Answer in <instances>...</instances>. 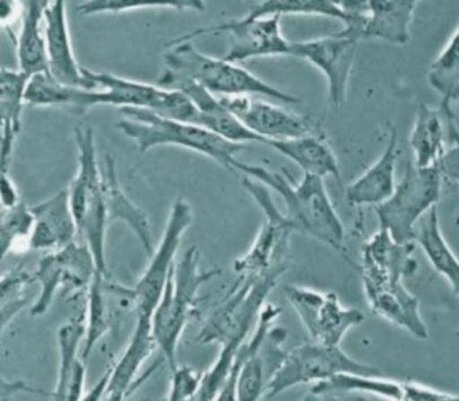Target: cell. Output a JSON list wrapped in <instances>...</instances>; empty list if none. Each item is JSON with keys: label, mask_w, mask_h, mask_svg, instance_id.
<instances>
[{"label": "cell", "mask_w": 459, "mask_h": 401, "mask_svg": "<svg viewBox=\"0 0 459 401\" xmlns=\"http://www.w3.org/2000/svg\"><path fill=\"white\" fill-rule=\"evenodd\" d=\"M25 103L30 107H67L81 111L93 108L91 90L61 84L49 73L30 78Z\"/></svg>", "instance_id": "cell-30"}, {"label": "cell", "mask_w": 459, "mask_h": 401, "mask_svg": "<svg viewBox=\"0 0 459 401\" xmlns=\"http://www.w3.org/2000/svg\"><path fill=\"white\" fill-rule=\"evenodd\" d=\"M30 76L21 71L2 68L0 72V168L8 172L17 135L22 127V111Z\"/></svg>", "instance_id": "cell-24"}, {"label": "cell", "mask_w": 459, "mask_h": 401, "mask_svg": "<svg viewBox=\"0 0 459 401\" xmlns=\"http://www.w3.org/2000/svg\"><path fill=\"white\" fill-rule=\"evenodd\" d=\"M353 392L378 396L385 399L402 400V382L370 374L344 372L325 381L315 383L310 389V395L313 396Z\"/></svg>", "instance_id": "cell-31"}, {"label": "cell", "mask_w": 459, "mask_h": 401, "mask_svg": "<svg viewBox=\"0 0 459 401\" xmlns=\"http://www.w3.org/2000/svg\"><path fill=\"white\" fill-rule=\"evenodd\" d=\"M285 296L312 342L339 346L345 335L365 321L359 309L347 308L332 292L287 285Z\"/></svg>", "instance_id": "cell-12"}, {"label": "cell", "mask_w": 459, "mask_h": 401, "mask_svg": "<svg viewBox=\"0 0 459 401\" xmlns=\"http://www.w3.org/2000/svg\"><path fill=\"white\" fill-rule=\"evenodd\" d=\"M105 281L107 278L98 272L87 290V320L82 360L89 359L94 347L110 330V313L105 299Z\"/></svg>", "instance_id": "cell-32"}, {"label": "cell", "mask_w": 459, "mask_h": 401, "mask_svg": "<svg viewBox=\"0 0 459 401\" xmlns=\"http://www.w3.org/2000/svg\"><path fill=\"white\" fill-rule=\"evenodd\" d=\"M428 82L443 101H457L459 94V32L455 31L440 54L431 64Z\"/></svg>", "instance_id": "cell-33"}, {"label": "cell", "mask_w": 459, "mask_h": 401, "mask_svg": "<svg viewBox=\"0 0 459 401\" xmlns=\"http://www.w3.org/2000/svg\"><path fill=\"white\" fill-rule=\"evenodd\" d=\"M49 2H24L16 39L19 71L32 77L48 71L45 12Z\"/></svg>", "instance_id": "cell-27"}, {"label": "cell", "mask_w": 459, "mask_h": 401, "mask_svg": "<svg viewBox=\"0 0 459 401\" xmlns=\"http://www.w3.org/2000/svg\"><path fill=\"white\" fill-rule=\"evenodd\" d=\"M374 315L408 331L418 339L429 338V330L420 312V302L403 282L366 294Z\"/></svg>", "instance_id": "cell-25"}, {"label": "cell", "mask_w": 459, "mask_h": 401, "mask_svg": "<svg viewBox=\"0 0 459 401\" xmlns=\"http://www.w3.org/2000/svg\"><path fill=\"white\" fill-rule=\"evenodd\" d=\"M414 241L420 244L436 272L448 282L454 293L458 295L459 261L441 232L437 206L428 211L415 225Z\"/></svg>", "instance_id": "cell-29"}, {"label": "cell", "mask_w": 459, "mask_h": 401, "mask_svg": "<svg viewBox=\"0 0 459 401\" xmlns=\"http://www.w3.org/2000/svg\"><path fill=\"white\" fill-rule=\"evenodd\" d=\"M253 16L307 15L323 16L348 23L349 16L340 6L339 2L325 0H277V2H261L248 12Z\"/></svg>", "instance_id": "cell-34"}, {"label": "cell", "mask_w": 459, "mask_h": 401, "mask_svg": "<svg viewBox=\"0 0 459 401\" xmlns=\"http://www.w3.org/2000/svg\"><path fill=\"white\" fill-rule=\"evenodd\" d=\"M34 281V276L21 269H13L2 277V329H5L14 317L28 303L22 298L26 284Z\"/></svg>", "instance_id": "cell-38"}, {"label": "cell", "mask_w": 459, "mask_h": 401, "mask_svg": "<svg viewBox=\"0 0 459 401\" xmlns=\"http://www.w3.org/2000/svg\"><path fill=\"white\" fill-rule=\"evenodd\" d=\"M285 273L286 269H275L255 276H238L220 307L205 321L196 341L204 345H221L220 355L210 366L213 376H230L236 353L255 329L262 308Z\"/></svg>", "instance_id": "cell-2"}, {"label": "cell", "mask_w": 459, "mask_h": 401, "mask_svg": "<svg viewBox=\"0 0 459 401\" xmlns=\"http://www.w3.org/2000/svg\"><path fill=\"white\" fill-rule=\"evenodd\" d=\"M250 132L266 141H283L315 133L314 122L273 103L243 97H218Z\"/></svg>", "instance_id": "cell-17"}, {"label": "cell", "mask_w": 459, "mask_h": 401, "mask_svg": "<svg viewBox=\"0 0 459 401\" xmlns=\"http://www.w3.org/2000/svg\"><path fill=\"white\" fill-rule=\"evenodd\" d=\"M119 111L124 118L117 122V129L134 141L143 154L157 146L182 147L235 172L236 156L247 150L245 144L226 141L200 126L169 119L146 109L121 108Z\"/></svg>", "instance_id": "cell-5"}, {"label": "cell", "mask_w": 459, "mask_h": 401, "mask_svg": "<svg viewBox=\"0 0 459 401\" xmlns=\"http://www.w3.org/2000/svg\"><path fill=\"white\" fill-rule=\"evenodd\" d=\"M96 273L93 255L84 242L75 241L63 249L49 252L39 261L33 274L34 281L40 283L41 291L30 316H45L59 290L65 293L89 290Z\"/></svg>", "instance_id": "cell-13"}, {"label": "cell", "mask_w": 459, "mask_h": 401, "mask_svg": "<svg viewBox=\"0 0 459 401\" xmlns=\"http://www.w3.org/2000/svg\"><path fill=\"white\" fill-rule=\"evenodd\" d=\"M30 208L20 203L11 209H3L0 223V250L2 258L10 252L30 250V237L34 226Z\"/></svg>", "instance_id": "cell-36"}, {"label": "cell", "mask_w": 459, "mask_h": 401, "mask_svg": "<svg viewBox=\"0 0 459 401\" xmlns=\"http://www.w3.org/2000/svg\"><path fill=\"white\" fill-rule=\"evenodd\" d=\"M264 145L273 148L299 165L304 174L322 179L333 177L335 180L341 181L338 159L321 135L312 133L283 141H266Z\"/></svg>", "instance_id": "cell-26"}, {"label": "cell", "mask_w": 459, "mask_h": 401, "mask_svg": "<svg viewBox=\"0 0 459 401\" xmlns=\"http://www.w3.org/2000/svg\"><path fill=\"white\" fill-rule=\"evenodd\" d=\"M402 400L404 401H450L458 397L417 382H402Z\"/></svg>", "instance_id": "cell-40"}, {"label": "cell", "mask_w": 459, "mask_h": 401, "mask_svg": "<svg viewBox=\"0 0 459 401\" xmlns=\"http://www.w3.org/2000/svg\"><path fill=\"white\" fill-rule=\"evenodd\" d=\"M78 150V170L70 183V207L75 217L78 238L89 246L98 272L108 278L105 240L108 221L103 170L96 155L95 135L91 127L74 129Z\"/></svg>", "instance_id": "cell-4"}, {"label": "cell", "mask_w": 459, "mask_h": 401, "mask_svg": "<svg viewBox=\"0 0 459 401\" xmlns=\"http://www.w3.org/2000/svg\"><path fill=\"white\" fill-rule=\"evenodd\" d=\"M204 372L190 365L175 366L168 398L170 401L195 400L203 383Z\"/></svg>", "instance_id": "cell-39"}, {"label": "cell", "mask_w": 459, "mask_h": 401, "mask_svg": "<svg viewBox=\"0 0 459 401\" xmlns=\"http://www.w3.org/2000/svg\"><path fill=\"white\" fill-rule=\"evenodd\" d=\"M177 10L178 12L195 11L204 12L205 5L203 2H195V0H168V2H143V0H93V2H85L80 4L76 10L82 16H91L96 14H120V13L137 11V10Z\"/></svg>", "instance_id": "cell-37"}, {"label": "cell", "mask_w": 459, "mask_h": 401, "mask_svg": "<svg viewBox=\"0 0 459 401\" xmlns=\"http://www.w3.org/2000/svg\"><path fill=\"white\" fill-rule=\"evenodd\" d=\"M194 220L190 203L182 197L175 199L159 247L150 257V264L145 272L133 289H122L119 286L120 294L134 303L137 315L152 318L168 283L170 270L177 263L183 235L194 223Z\"/></svg>", "instance_id": "cell-10"}, {"label": "cell", "mask_w": 459, "mask_h": 401, "mask_svg": "<svg viewBox=\"0 0 459 401\" xmlns=\"http://www.w3.org/2000/svg\"><path fill=\"white\" fill-rule=\"evenodd\" d=\"M234 171L245 174L260 182L269 190L285 200L287 219L294 225L296 232L317 240L338 252H343L345 230L339 214L327 193L325 179L304 174L296 183L285 169L274 172L261 165L247 164L235 161Z\"/></svg>", "instance_id": "cell-1"}, {"label": "cell", "mask_w": 459, "mask_h": 401, "mask_svg": "<svg viewBox=\"0 0 459 401\" xmlns=\"http://www.w3.org/2000/svg\"><path fill=\"white\" fill-rule=\"evenodd\" d=\"M157 85L185 93L198 110L200 127L208 129L231 143L245 144V145L247 143L264 144L262 138L245 127L242 122L221 102L220 98L210 93L198 83L165 69L160 80L157 81Z\"/></svg>", "instance_id": "cell-18"}, {"label": "cell", "mask_w": 459, "mask_h": 401, "mask_svg": "<svg viewBox=\"0 0 459 401\" xmlns=\"http://www.w3.org/2000/svg\"><path fill=\"white\" fill-rule=\"evenodd\" d=\"M104 191L108 221L124 222L129 226L139 242L143 244L146 255L151 257L155 248L152 244V226L146 213L131 202V199L122 190L119 179H117L115 160L107 156L105 160Z\"/></svg>", "instance_id": "cell-28"}, {"label": "cell", "mask_w": 459, "mask_h": 401, "mask_svg": "<svg viewBox=\"0 0 459 401\" xmlns=\"http://www.w3.org/2000/svg\"><path fill=\"white\" fill-rule=\"evenodd\" d=\"M243 185L264 212V221L250 249L234 261V272L238 276H255L275 269L287 270L294 225L274 204L265 186L247 177L243 179Z\"/></svg>", "instance_id": "cell-8"}, {"label": "cell", "mask_w": 459, "mask_h": 401, "mask_svg": "<svg viewBox=\"0 0 459 401\" xmlns=\"http://www.w3.org/2000/svg\"><path fill=\"white\" fill-rule=\"evenodd\" d=\"M196 246L187 248L170 270L159 304L152 315V330L157 348L170 370L177 366L178 343L199 303V292L210 281L220 276L221 268L201 270Z\"/></svg>", "instance_id": "cell-3"}, {"label": "cell", "mask_w": 459, "mask_h": 401, "mask_svg": "<svg viewBox=\"0 0 459 401\" xmlns=\"http://www.w3.org/2000/svg\"><path fill=\"white\" fill-rule=\"evenodd\" d=\"M455 119L456 115L452 103L441 102L439 109L423 103L419 107L410 134L415 167H434L448 147L458 146V130Z\"/></svg>", "instance_id": "cell-19"}, {"label": "cell", "mask_w": 459, "mask_h": 401, "mask_svg": "<svg viewBox=\"0 0 459 401\" xmlns=\"http://www.w3.org/2000/svg\"><path fill=\"white\" fill-rule=\"evenodd\" d=\"M59 372L54 392L49 394L55 400H65V390L74 368L82 359L78 357L82 339H85V325L82 320L65 322L58 330Z\"/></svg>", "instance_id": "cell-35"}, {"label": "cell", "mask_w": 459, "mask_h": 401, "mask_svg": "<svg viewBox=\"0 0 459 401\" xmlns=\"http://www.w3.org/2000/svg\"><path fill=\"white\" fill-rule=\"evenodd\" d=\"M213 33H227L230 46L222 58L231 63L262 58V57L292 56V42L288 41L281 30L280 16H253L230 20L222 24L191 31L169 42L192 41Z\"/></svg>", "instance_id": "cell-11"}, {"label": "cell", "mask_w": 459, "mask_h": 401, "mask_svg": "<svg viewBox=\"0 0 459 401\" xmlns=\"http://www.w3.org/2000/svg\"><path fill=\"white\" fill-rule=\"evenodd\" d=\"M399 136L391 127L386 148L379 159L347 187V200L355 206H378L391 197L396 187Z\"/></svg>", "instance_id": "cell-23"}, {"label": "cell", "mask_w": 459, "mask_h": 401, "mask_svg": "<svg viewBox=\"0 0 459 401\" xmlns=\"http://www.w3.org/2000/svg\"><path fill=\"white\" fill-rule=\"evenodd\" d=\"M414 242L399 243L386 230L371 235L362 248L361 278L365 295L385 289L418 272Z\"/></svg>", "instance_id": "cell-16"}, {"label": "cell", "mask_w": 459, "mask_h": 401, "mask_svg": "<svg viewBox=\"0 0 459 401\" xmlns=\"http://www.w3.org/2000/svg\"><path fill=\"white\" fill-rule=\"evenodd\" d=\"M23 4L19 2H2L0 4V14H2L3 24L7 25L8 22L14 21L16 13L22 12Z\"/></svg>", "instance_id": "cell-43"}, {"label": "cell", "mask_w": 459, "mask_h": 401, "mask_svg": "<svg viewBox=\"0 0 459 401\" xmlns=\"http://www.w3.org/2000/svg\"><path fill=\"white\" fill-rule=\"evenodd\" d=\"M30 208L35 219L30 237V250L54 252L76 241L78 229L70 207L68 189Z\"/></svg>", "instance_id": "cell-21"}, {"label": "cell", "mask_w": 459, "mask_h": 401, "mask_svg": "<svg viewBox=\"0 0 459 401\" xmlns=\"http://www.w3.org/2000/svg\"><path fill=\"white\" fill-rule=\"evenodd\" d=\"M157 348L152 335V318L137 315V321L133 335L120 359L108 372L107 389L104 398L108 400H122L126 398L134 389L140 369L150 359Z\"/></svg>", "instance_id": "cell-22"}, {"label": "cell", "mask_w": 459, "mask_h": 401, "mask_svg": "<svg viewBox=\"0 0 459 401\" xmlns=\"http://www.w3.org/2000/svg\"><path fill=\"white\" fill-rule=\"evenodd\" d=\"M165 52V69L198 83L216 97H264L286 104H299L300 100L261 80L238 64L204 55L191 41L169 42Z\"/></svg>", "instance_id": "cell-6"}, {"label": "cell", "mask_w": 459, "mask_h": 401, "mask_svg": "<svg viewBox=\"0 0 459 401\" xmlns=\"http://www.w3.org/2000/svg\"><path fill=\"white\" fill-rule=\"evenodd\" d=\"M441 177L452 182H458V146L448 147L437 162Z\"/></svg>", "instance_id": "cell-41"}, {"label": "cell", "mask_w": 459, "mask_h": 401, "mask_svg": "<svg viewBox=\"0 0 459 401\" xmlns=\"http://www.w3.org/2000/svg\"><path fill=\"white\" fill-rule=\"evenodd\" d=\"M443 181L437 165L417 168L409 161L391 197L376 206L379 228L386 230L396 242H414L415 225L438 204Z\"/></svg>", "instance_id": "cell-7"}, {"label": "cell", "mask_w": 459, "mask_h": 401, "mask_svg": "<svg viewBox=\"0 0 459 401\" xmlns=\"http://www.w3.org/2000/svg\"><path fill=\"white\" fill-rule=\"evenodd\" d=\"M358 43L355 39L339 32L313 40L292 42V56L308 61L325 76L332 108H340L347 99Z\"/></svg>", "instance_id": "cell-15"}, {"label": "cell", "mask_w": 459, "mask_h": 401, "mask_svg": "<svg viewBox=\"0 0 459 401\" xmlns=\"http://www.w3.org/2000/svg\"><path fill=\"white\" fill-rule=\"evenodd\" d=\"M351 372L377 376L378 369L352 359L339 346L307 343L288 351L266 386L264 398L273 399L300 385L327 380L339 373Z\"/></svg>", "instance_id": "cell-9"}, {"label": "cell", "mask_w": 459, "mask_h": 401, "mask_svg": "<svg viewBox=\"0 0 459 401\" xmlns=\"http://www.w3.org/2000/svg\"><path fill=\"white\" fill-rule=\"evenodd\" d=\"M414 0H368L355 2L348 7L349 22L342 36L360 40H380L391 45L404 46L411 40Z\"/></svg>", "instance_id": "cell-14"}, {"label": "cell", "mask_w": 459, "mask_h": 401, "mask_svg": "<svg viewBox=\"0 0 459 401\" xmlns=\"http://www.w3.org/2000/svg\"><path fill=\"white\" fill-rule=\"evenodd\" d=\"M0 200L3 209H11L21 203L19 190L8 172H2L0 176Z\"/></svg>", "instance_id": "cell-42"}, {"label": "cell", "mask_w": 459, "mask_h": 401, "mask_svg": "<svg viewBox=\"0 0 459 401\" xmlns=\"http://www.w3.org/2000/svg\"><path fill=\"white\" fill-rule=\"evenodd\" d=\"M45 33L48 57V71L61 84L96 90L82 67L77 63L70 39L65 2H49L45 12Z\"/></svg>", "instance_id": "cell-20"}]
</instances>
